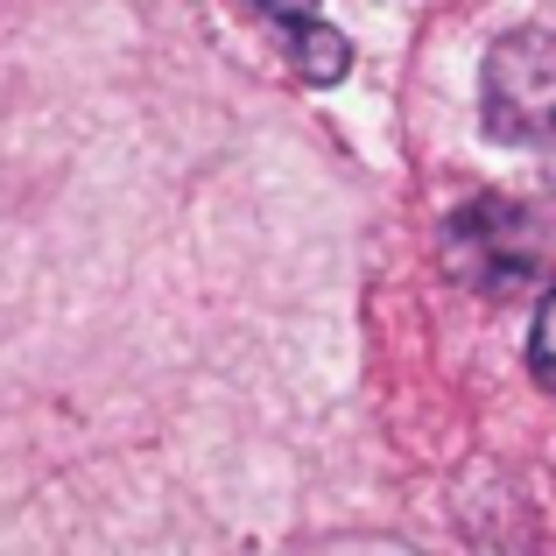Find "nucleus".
<instances>
[{"mask_svg": "<svg viewBox=\"0 0 556 556\" xmlns=\"http://www.w3.org/2000/svg\"><path fill=\"white\" fill-rule=\"evenodd\" d=\"M529 374L556 394V289L543 296V311H535V331H529Z\"/></svg>", "mask_w": 556, "mask_h": 556, "instance_id": "3", "label": "nucleus"}, {"mask_svg": "<svg viewBox=\"0 0 556 556\" xmlns=\"http://www.w3.org/2000/svg\"><path fill=\"white\" fill-rule=\"evenodd\" d=\"M479 121L507 149H556V28H515L486 50Z\"/></svg>", "mask_w": 556, "mask_h": 556, "instance_id": "1", "label": "nucleus"}, {"mask_svg": "<svg viewBox=\"0 0 556 556\" xmlns=\"http://www.w3.org/2000/svg\"><path fill=\"white\" fill-rule=\"evenodd\" d=\"M240 8L261 14V22L282 36V56L303 85H339L345 71H353V42L317 22V0H240Z\"/></svg>", "mask_w": 556, "mask_h": 556, "instance_id": "2", "label": "nucleus"}]
</instances>
